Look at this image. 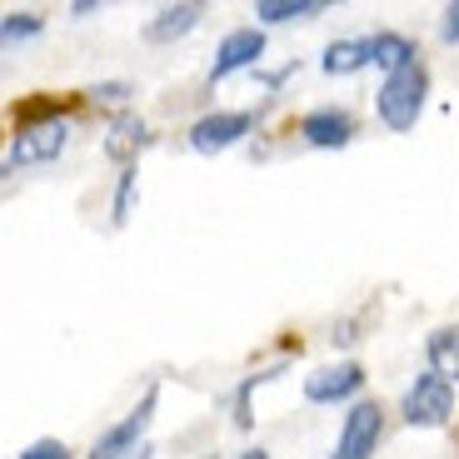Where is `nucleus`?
Listing matches in <instances>:
<instances>
[{"label":"nucleus","instance_id":"9d476101","mask_svg":"<svg viewBox=\"0 0 459 459\" xmlns=\"http://www.w3.org/2000/svg\"><path fill=\"white\" fill-rule=\"evenodd\" d=\"M195 25H200V5H165V11H155V21L145 25V40L165 46V40H180V35H190Z\"/></svg>","mask_w":459,"mask_h":459},{"label":"nucleus","instance_id":"4468645a","mask_svg":"<svg viewBox=\"0 0 459 459\" xmlns=\"http://www.w3.org/2000/svg\"><path fill=\"white\" fill-rule=\"evenodd\" d=\"M375 65L385 75H400V70L414 65V46L404 35H375Z\"/></svg>","mask_w":459,"mask_h":459},{"label":"nucleus","instance_id":"aec40b11","mask_svg":"<svg viewBox=\"0 0 459 459\" xmlns=\"http://www.w3.org/2000/svg\"><path fill=\"white\" fill-rule=\"evenodd\" d=\"M445 40H459V0L445 11Z\"/></svg>","mask_w":459,"mask_h":459},{"label":"nucleus","instance_id":"1a4fd4ad","mask_svg":"<svg viewBox=\"0 0 459 459\" xmlns=\"http://www.w3.org/2000/svg\"><path fill=\"white\" fill-rule=\"evenodd\" d=\"M299 135L310 140L315 150H340L355 140V120L344 110H310L305 120H299Z\"/></svg>","mask_w":459,"mask_h":459},{"label":"nucleus","instance_id":"6e6552de","mask_svg":"<svg viewBox=\"0 0 459 459\" xmlns=\"http://www.w3.org/2000/svg\"><path fill=\"white\" fill-rule=\"evenodd\" d=\"M365 385V369L359 365H325L305 379V400L315 404H334V400H350V394Z\"/></svg>","mask_w":459,"mask_h":459},{"label":"nucleus","instance_id":"f3484780","mask_svg":"<svg viewBox=\"0 0 459 459\" xmlns=\"http://www.w3.org/2000/svg\"><path fill=\"white\" fill-rule=\"evenodd\" d=\"M21 459H70V455H65V445H60V439H35Z\"/></svg>","mask_w":459,"mask_h":459},{"label":"nucleus","instance_id":"2eb2a0df","mask_svg":"<svg viewBox=\"0 0 459 459\" xmlns=\"http://www.w3.org/2000/svg\"><path fill=\"white\" fill-rule=\"evenodd\" d=\"M140 145H145V126H140V120H130V115H120V120L110 126V140H105V150H110L115 160H120V155H130V150H140Z\"/></svg>","mask_w":459,"mask_h":459},{"label":"nucleus","instance_id":"f8f14e48","mask_svg":"<svg viewBox=\"0 0 459 459\" xmlns=\"http://www.w3.org/2000/svg\"><path fill=\"white\" fill-rule=\"evenodd\" d=\"M425 355H429V369H435V375H445L449 385H459V330H455V325L429 334Z\"/></svg>","mask_w":459,"mask_h":459},{"label":"nucleus","instance_id":"a211bd4d","mask_svg":"<svg viewBox=\"0 0 459 459\" xmlns=\"http://www.w3.org/2000/svg\"><path fill=\"white\" fill-rule=\"evenodd\" d=\"M130 185H135V170L120 175V190H115V220H126V205H130Z\"/></svg>","mask_w":459,"mask_h":459},{"label":"nucleus","instance_id":"4be33fe9","mask_svg":"<svg viewBox=\"0 0 459 459\" xmlns=\"http://www.w3.org/2000/svg\"><path fill=\"white\" fill-rule=\"evenodd\" d=\"M130 459H150V449H145V445H140V449H135V455H130Z\"/></svg>","mask_w":459,"mask_h":459},{"label":"nucleus","instance_id":"6ab92c4d","mask_svg":"<svg viewBox=\"0 0 459 459\" xmlns=\"http://www.w3.org/2000/svg\"><path fill=\"white\" fill-rule=\"evenodd\" d=\"M95 100H126V95H130V85H120V81H110V85H95Z\"/></svg>","mask_w":459,"mask_h":459},{"label":"nucleus","instance_id":"423d86ee","mask_svg":"<svg viewBox=\"0 0 459 459\" xmlns=\"http://www.w3.org/2000/svg\"><path fill=\"white\" fill-rule=\"evenodd\" d=\"M150 410H155V390L140 400L135 414H126L115 429H105V435L95 439V455H91V459H126V455H135V449H140V435H145V425H150Z\"/></svg>","mask_w":459,"mask_h":459},{"label":"nucleus","instance_id":"ddd939ff","mask_svg":"<svg viewBox=\"0 0 459 459\" xmlns=\"http://www.w3.org/2000/svg\"><path fill=\"white\" fill-rule=\"evenodd\" d=\"M325 11V0H260L255 15L264 25H285V21H310V15Z\"/></svg>","mask_w":459,"mask_h":459},{"label":"nucleus","instance_id":"39448f33","mask_svg":"<svg viewBox=\"0 0 459 459\" xmlns=\"http://www.w3.org/2000/svg\"><path fill=\"white\" fill-rule=\"evenodd\" d=\"M250 115L245 110H220V115H205V120H195V130H190V145L200 150V155H215V150H230L235 140L250 135Z\"/></svg>","mask_w":459,"mask_h":459},{"label":"nucleus","instance_id":"412c9836","mask_svg":"<svg viewBox=\"0 0 459 459\" xmlns=\"http://www.w3.org/2000/svg\"><path fill=\"white\" fill-rule=\"evenodd\" d=\"M240 459H270V455H264V449H245Z\"/></svg>","mask_w":459,"mask_h":459},{"label":"nucleus","instance_id":"f03ea898","mask_svg":"<svg viewBox=\"0 0 459 459\" xmlns=\"http://www.w3.org/2000/svg\"><path fill=\"white\" fill-rule=\"evenodd\" d=\"M449 414H455V385H449L445 375H435V369H425V375L404 390V425L439 429Z\"/></svg>","mask_w":459,"mask_h":459},{"label":"nucleus","instance_id":"7ed1b4c3","mask_svg":"<svg viewBox=\"0 0 459 459\" xmlns=\"http://www.w3.org/2000/svg\"><path fill=\"white\" fill-rule=\"evenodd\" d=\"M65 140H70L65 120H40V126L15 130L11 150H5V170H21V165H46V160H56L60 150H65Z\"/></svg>","mask_w":459,"mask_h":459},{"label":"nucleus","instance_id":"0eeeda50","mask_svg":"<svg viewBox=\"0 0 459 459\" xmlns=\"http://www.w3.org/2000/svg\"><path fill=\"white\" fill-rule=\"evenodd\" d=\"M264 56V35L255 30H230L225 40H220V50H215V65H210V81H225V75H235V70H245V65H255V60Z\"/></svg>","mask_w":459,"mask_h":459},{"label":"nucleus","instance_id":"9b49d317","mask_svg":"<svg viewBox=\"0 0 459 459\" xmlns=\"http://www.w3.org/2000/svg\"><path fill=\"white\" fill-rule=\"evenodd\" d=\"M320 65L325 75H355V70L375 65V40H334Z\"/></svg>","mask_w":459,"mask_h":459},{"label":"nucleus","instance_id":"20e7f679","mask_svg":"<svg viewBox=\"0 0 459 459\" xmlns=\"http://www.w3.org/2000/svg\"><path fill=\"white\" fill-rule=\"evenodd\" d=\"M385 435V410L375 400H359L355 410L344 414V429H340V445H334L330 459H369Z\"/></svg>","mask_w":459,"mask_h":459},{"label":"nucleus","instance_id":"f257e3e1","mask_svg":"<svg viewBox=\"0 0 459 459\" xmlns=\"http://www.w3.org/2000/svg\"><path fill=\"white\" fill-rule=\"evenodd\" d=\"M425 95H429L425 65H410V70H400V75H385V85H379V95H375V110L390 130H414V120L425 110Z\"/></svg>","mask_w":459,"mask_h":459},{"label":"nucleus","instance_id":"dca6fc26","mask_svg":"<svg viewBox=\"0 0 459 459\" xmlns=\"http://www.w3.org/2000/svg\"><path fill=\"white\" fill-rule=\"evenodd\" d=\"M35 30H40V15H30V11L5 15V25H0V35H5V46H15V40H30Z\"/></svg>","mask_w":459,"mask_h":459}]
</instances>
